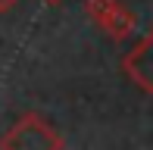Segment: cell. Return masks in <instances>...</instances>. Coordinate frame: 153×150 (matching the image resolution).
Returning a JSON list of instances; mask_svg holds the SVG:
<instances>
[{"label": "cell", "mask_w": 153, "mask_h": 150, "mask_svg": "<svg viewBox=\"0 0 153 150\" xmlns=\"http://www.w3.org/2000/svg\"><path fill=\"white\" fill-rule=\"evenodd\" d=\"M59 128L47 122L41 113H22L0 138V150H62Z\"/></svg>", "instance_id": "obj_1"}, {"label": "cell", "mask_w": 153, "mask_h": 150, "mask_svg": "<svg viewBox=\"0 0 153 150\" xmlns=\"http://www.w3.org/2000/svg\"><path fill=\"white\" fill-rule=\"evenodd\" d=\"M85 10H88V16H91L113 41L131 38L134 28H137L134 13H131L128 6H122L119 0H85Z\"/></svg>", "instance_id": "obj_2"}, {"label": "cell", "mask_w": 153, "mask_h": 150, "mask_svg": "<svg viewBox=\"0 0 153 150\" xmlns=\"http://www.w3.org/2000/svg\"><path fill=\"white\" fill-rule=\"evenodd\" d=\"M150 47H153V35H144L125 53L122 59V72L125 78H131L144 94H153V66H150Z\"/></svg>", "instance_id": "obj_3"}, {"label": "cell", "mask_w": 153, "mask_h": 150, "mask_svg": "<svg viewBox=\"0 0 153 150\" xmlns=\"http://www.w3.org/2000/svg\"><path fill=\"white\" fill-rule=\"evenodd\" d=\"M19 0H0V13H6V10H13Z\"/></svg>", "instance_id": "obj_4"}, {"label": "cell", "mask_w": 153, "mask_h": 150, "mask_svg": "<svg viewBox=\"0 0 153 150\" xmlns=\"http://www.w3.org/2000/svg\"><path fill=\"white\" fill-rule=\"evenodd\" d=\"M44 3H50V6H56V3H62V0H44Z\"/></svg>", "instance_id": "obj_5"}]
</instances>
